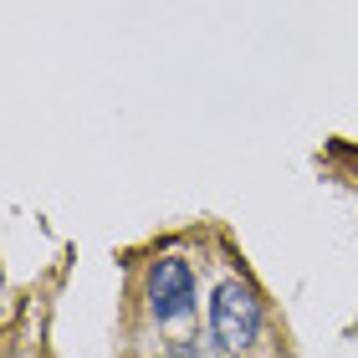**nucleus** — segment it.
Here are the masks:
<instances>
[{
  "label": "nucleus",
  "instance_id": "nucleus-1",
  "mask_svg": "<svg viewBox=\"0 0 358 358\" xmlns=\"http://www.w3.org/2000/svg\"><path fill=\"white\" fill-rule=\"evenodd\" d=\"M262 297H256L251 282H220L215 297H210V333L225 353H246L256 338H262Z\"/></svg>",
  "mask_w": 358,
  "mask_h": 358
},
{
  "label": "nucleus",
  "instance_id": "nucleus-2",
  "mask_svg": "<svg viewBox=\"0 0 358 358\" xmlns=\"http://www.w3.org/2000/svg\"><path fill=\"white\" fill-rule=\"evenodd\" d=\"M143 292H149V313L159 322H185L194 313V271H189L185 256H159V262H149Z\"/></svg>",
  "mask_w": 358,
  "mask_h": 358
}]
</instances>
